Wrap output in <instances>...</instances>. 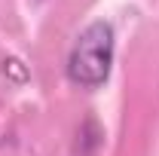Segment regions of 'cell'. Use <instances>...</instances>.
Returning <instances> with one entry per match:
<instances>
[{
    "mask_svg": "<svg viewBox=\"0 0 159 156\" xmlns=\"http://www.w3.org/2000/svg\"><path fill=\"white\" fill-rule=\"evenodd\" d=\"M110 64H113V28L107 21H92L70 49L67 77L83 89H98L110 77Z\"/></svg>",
    "mask_w": 159,
    "mask_h": 156,
    "instance_id": "obj_1",
    "label": "cell"
}]
</instances>
